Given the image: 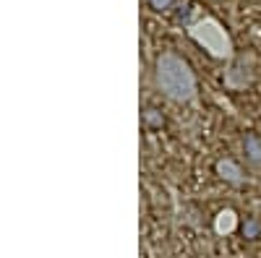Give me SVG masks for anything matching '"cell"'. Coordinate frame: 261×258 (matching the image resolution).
<instances>
[{
	"instance_id": "1",
	"label": "cell",
	"mask_w": 261,
	"mask_h": 258,
	"mask_svg": "<svg viewBox=\"0 0 261 258\" xmlns=\"http://www.w3.org/2000/svg\"><path fill=\"white\" fill-rule=\"evenodd\" d=\"M157 83L165 92V97L175 102L196 99V76L188 63L175 52H162L157 58Z\"/></svg>"
},
{
	"instance_id": "2",
	"label": "cell",
	"mask_w": 261,
	"mask_h": 258,
	"mask_svg": "<svg viewBox=\"0 0 261 258\" xmlns=\"http://www.w3.org/2000/svg\"><path fill=\"white\" fill-rule=\"evenodd\" d=\"M188 37L196 42L199 47H204L212 58L217 60H230L235 47H232V37L227 29L212 16H201L188 24Z\"/></svg>"
},
{
	"instance_id": "3",
	"label": "cell",
	"mask_w": 261,
	"mask_h": 258,
	"mask_svg": "<svg viewBox=\"0 0 261 258\" xmlns=\"http://www.w3.org/2000/svg\"><path fill=\"white\" fill-rule=\"evenodd\" d=\"M246 60H248V58H241V60H238L235 66L225 73V83H227V86H232V89H243V86H246V83H251V81H253V76H256V73L248 68V63H246Z\"/></svg>"
},
{
	"instance_id": "4",
	"label": "cell",
	"mask_w": 261,
	"mask_h": 258,
	"mask_svg": "<svg viewBox=\"0 0 261 258\" xmlns=\"http://www.w3.org/2000/svg\"><path fill=\"white\" fill-rule=\"evenodd\" d=\"M217 175H220L225 183H232V185H241L246 180L241 164L232 162V159H220V162H217Z\"/></svg>"
},
{
	"instance_id": "5",
	"label": "cell",
	"mask_w": 261,
	"mask_h": 258,
	"mask_svg": "<svg viewBox=\"0 0 261 258\" xmlns=\"http://www.w3.org/2000/svg\"><path fill=\"white\" fill-rule=\"evenodd\" d=\"M235 227H238V217H235V211H232V209H225V211L217 214V219H214V230L220 232V235H230Z\"/></svg>"
},
{
	"instance_id": "6",
	"label": "cell",
	"mask_w": 261,
	"mask_h": 258,
	"mask_svg": "<svg viewBox=\"0 0 261 258\" xmlns=\"http://www.w3.org/2000/svg\"><path fill=\"white\" fill-rule=\"evenodd\" d=\"M243 146H246V157H248L253 164L261 167V141H258L256 136H248V138L243 141Z\"/></svg>"
},
{
	"instance_id": "7",
	"label": "cell",
	"mask_w": 261,
	"mask_h": 258,
	"mask_svg": "<svg viewBox=\"0 0 261 258\" xmlns=\"http://www.w3.org/2000/svg\"><path fill=\"white\" fill-rule=\"evenodd\" d=\"M146 3L154 11H170L172 8V0H146Z\"/></svg>"
},
{
	"instance_id": "8",
	"label": "cell",
	"mask_w": 261,
	"mask_h": 258,
	"mask_svg": "<svg viewBox=\"0 0 261 258\" xmlns=\"http://www.w3.org/2000/svg\"><path fill=\"white\" fill-rule=\"evenodd\" d=\"M256 235H258V224L256 222H248L246 224V238H256Z\"/></svg>"
},
{
	"instance_id": "9",
	"label": "cell",
	"mask_w": 261,
	"mask_h": 258,
	"mask_svg": "<svg viewBox=\"0 0 261 258\" xmlns=\"http://www.w3.org/2000/svg\"><path fill=\"white\" fill-rule=\"evenodd\" d=\"M146 120H149L151 125H162V118H157L154 110H149V112H146Z\"/></svg>"
}]
</instances>
